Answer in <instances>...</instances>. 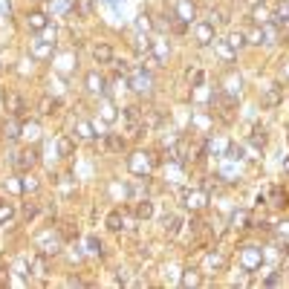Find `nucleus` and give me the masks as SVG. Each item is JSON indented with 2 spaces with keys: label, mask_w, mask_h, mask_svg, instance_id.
<instances>
[{
  "label": "nucleus",
  "mask_w": 289,
  "mask_h": 289,
  "mask_svg": "<svg viewBox=\"0 0 289 289\" xmlns=\"http://www.w3.org/2000/svg\"><path fill=\"white\" fill-rule=\"evenodd\" d=\"M93 58H96V64H113V46L110 44H96L93 46Z\"/></svg>",
  "instance_id": "14"
},
{
  "label": "nucleus",
  "mask_w": 289,
  "mask_h": 289,
  "mask_svg": "<svg viewBox=\"0 0 289 289\" xmlns=\"http://www.w3.org/2000/svg\"><path fill=\"white\" fill-rule=\"evenodd\" d=\"M38 214V206L35 203H26V206H23V217H35Z\"/></svg>",
  "instance_id": "43"
},
{
  "label": "nucleus",
  "mask_w": 289,
  "mask_h": 289,
  "mask_svg": "<svg viewBox=\"0 0 289 289\" xmlns=\"http://www.w3.org/2000/svg\"><path fill=\"white\" fill-rule=\"evenodd\" d=\"M180 228H182V217L180 214L165 217V232H168V237H177L180 235Z\"/></svg>",
  "instance_id": "21"
},
{
  "label": "nucleus",
  "mask_w": 289,
  "mask_h": 289,
  "mask_svg": "<svg viewBox=\"0 0 289 289\" xmlns=\"http://www.w3.org/2000/svg\"><path fill=\"white\" fill-rule=\"evenodd\" d=\"M23 191H29V194H35V191H38V180H35V177H29V174L23 177Z\"/></svg>",
  "instance_id": "38"
},
{
  "label": "nucleus",
  "mask_w": 289,
  "mask_h": 289,
  "mask_svg": "<svg viewBox=\"0 0 289 289\" xmlns=\"http://www.w3.org/2000/svg\"><path fill=\"white\" fill-rule=\"evenodd\" d=\"M6 110H9V116L20 119L26 113V104H23V99H20L18 93H9V96H6Z\"/></svg>",
  "instance_id": "11"
},
{
  "label": "nucleus",
  "mask_w": 289,
  "mask_h": 289,
  "mask_svg": "<svg viewBox=\"0 0 289 289\" xmlns=\"http://www.w3.org/2000/svg\"><path fill=\"white\" fill-rule=\"evenodd\" d=\"M263 283H266V286H280V283H283V278H280V275H266V280H263Z\"/></svg>",
  "instance_id": "40"
},
{
  "label": "nucleus",
  "mask_w": 289,
  "mask_h": 289,
  "mask_svg": "<svg viewBox=\"0 0 289 289\" xmlns=\"http://www.w3.org/2000/svg\"><path fill=\"white\" fill-rule=\"evenodd\" d=\"M52 52H55V44H49L44 38H35V41H32V58L46 61V58H52Z\"/></svg>",
  "instance_id": "8"
},
{
  "label": "nucleus",
  "mask_w": 289,
  "mask_h": 289,
  "mask_svg": "<svg viewBox=\"0 0 289 289\" xmlns=\"http://www.w3.org/2000/svg\"><path fill=\"white\" fill-rule=\"evenodd\" d=\"M101 122H107V125L116 122V104H113V101H104V104H101Z\"/></svg>",
  "instance_id": "28"
},
{
  "label": "nucleus",
  "mask_w": 289,
  "mask_h": 289,
  "mask_svg": "<svg viewBox=\"0 0 289 289\" xmlns=\"http://www.w3.org/2000/svg\"><path fill=\"white\" fill-rule=\"evenodd\" d=\"M84 87H87V93H93V96H107V81H104V75L96 72V70L84 75Z\"/></svg>",
  "instance_id": "7"
},
{
  "label": "nucleus",
  "mask_w": 289,
  "mask_h": 289,
  "mask_svg": "<svg viewBox=\"0 0 289 289\" xmlns=\"http://www.w3.org/2000/svg\"><path fill=\"white\" fill-rule=\"evenodd\" d=\"M12 214H15V211H12V208L6 206V203H3V206H0V223H3V220H9Z\"/></svg>",
  "instance_id": "41"
},
{
  "label": "nucleus",
  "mask_w": 289,
  "mask_h": 289,
  "mask_svg": "<svg viewBox=\"0 0 289 289\" xmlns=\"http://www.w3.org/2000/svg\"><path fill=\"white\" fill-rule=\"evenodd\" d=\"M283 78H286V81H289V61L283 64Z\"/></svg>",
  "instance_id": "45"
},
{
  "label": "nucleus",
  "mask_w": 289,
  "mask_h": 289,
  "mask_svg": "<svg viewBox=\"0 0 289 289\" xmlns=\"http://www.w3.org/2000/svg\"><path fill=\"white\" fill-rule=\"evenodd\" d=\"M87 254H101V243L96 237H87Z\"/></svg>",
  "instance_id": "39"
},
{
  "label": "nucleus",
  "mask_w": 289,
  "mask_h": 289,
  "mask_svg": "<svg viewBox=\"0 0 289 289\" xmlns=\"http://www.w3.org/2000/svg\"><path fill=\"white\" fill-rule=\"evenodd\" d=\"M26 26L32 29V32H44V29L49 26V15H46V12H29Z\"/></svg>",
  "instance_id": "10"
},
{
  "label": "nucleus",
  "mask_w": 289,
  "mask_h": 289,
  "mask_svg": "<svg viewBox=\"0 0 289 289\" xmlns=\"http://www.w3.org/2000/svg\"><path fill=\"white\" fill-rule=\"evenodd\" d=\"M12 162H15V168H18V171H32V168H35V162H38V151H23V154H15V159H12Z\"/></svg>",
  "instance_id": "9"
},
{
  "label": "nucleus",
  "mask_w": 289,
  "mask_h": 289,
  "mask_svg": "<svg viewBox=\"0 0 289 289\" xmlns=\"http://www.w3.org/2000/svg\"><path fill=\"white\" fill-rule=\"evenodd\" d=\"M35 246L41 249V254H58L61 252V237H58V232H52V228H46V232H41L35 240Z\"/></svg>",
  "instance_id": "1"
},
{
  "label": "nucleus",
  "mask_w": 289,
  "mask_h": 289,
  "mask_svg": "<svg viewBox=\"0 0 289 289\" xmlns=\"http://www.w3.org/2000/svg\"><path fill=\"white\" fill-rule=\"evenodd\" d=\"M252 20L257 23V26H263V23H269V20H272V12L261 3V6H254V9H252Z\"/></svg>",
  "instance_id": "23"
},
{
  "label": "nucleus",
  "mask_w": 289,
  "mask_h": 289,
  "mask_svg": "<svg viewBox=\"0 0 289 289\" xmlns=\"http://www.w3.org/2000/svg\"><path fill=\"white\" fill-rule=\"evenodd\" d=\"M38 133H41V127H38L35 122H29V125H23V136H29V139H38Z\"/></svg>",
  "instance_id": "37"
},
{
  "label": "nucleus",
  "mask_w": 289,
  "mask_h": 289,
  "mask_svg": "<svg viewBox=\"0 0 289 289\" xmlns=\"http://www.w3.org/2000/svg\"><path fill=\"white\" fill-rule=\"evenodd\" d=\"M214 49L217 52H220V58H223V61H235V46L228 44V41H223V38H214Z\"/></svg>",
  "instance_id": "16"
},
{
  "label": "nucleus",
  "mask_w": 289,
  "mask_h": 289,
  "mask_svg": "<svg viewBox=\"0 0 289 289\" xmlns=\"http://www.w3.org/2000/svg\"><path fill=\"white\" fill-rule=\"evenodd\" d=\"M130 171L136 174V177H142V174H151V168H154V159H151V154H144V151H136L133 156H130Z\"/></svg>",
  "instance_id": "5"
},
{
  "label": "nucleus",
  "mask_w": 289,
  "mask_h": 289,
  "mask_svg": "<svg viewBox=\"0 0 289 289\" xmlns=\"http://www.w3.org/2000/svg\"><path fill=\"white\" fill-rule=\"evenodd\" d=\"M58 107H61L58 99H44L38 104V113H41V116H52V113H58Z\"/></svg>",
  "instance_id": "24"
},
{
  "label": "nucleus",
  "mask_w": 289,
  "mask_h": 289,
  "mask_svg": "<svg viewBox=\"0 0 289 289\" xmlns=\"http://www.w3.org/2000/svg\"><path fill=\"white\" fill-rule=\"evenodd\" d=\"M214 23L211 20H199V23H194V41H197L199 46H208L214 44Z\"/></svg>",
  "instance_id": "4"
},
{
  "label": "nucleus",
  "mask_w": 289,
  "mask_h": 289,
  "mask_svg": "<svg viewBox=\"0 0 289 289\" xmlns=\"http://www.w3.org/2000/svg\"><path fill=\"white\" fill-rule=\"evenodd\" d=\"M104 223H107V228L110 232H122V228H125V217H122V211H110L107 214V220H104Z\"/></svg>",
  "instance_id": "20"
},
{
  "label": "nucleus",
  "mask_w": 289,
  "mask_h": 289,
  "mask_svg": "<svg viewBox=\"0 0 289 289\" xmlns=\"http://www.w3.org/2000/svg\"><path fill=\"white\" fill-rule=\"evenodd\" d=\"M203 283V278H199L197 269H185V275H182V286H199Z\"/></svg>",
  "instance_id": "29"
},
{
  "label": "nucleus",
  "mask_w": 289,
  "mask_h": 289,
  "mask_svg": "<svg viewBox=\"0 0 289 289\" xmlns=\"http://www.w3.org/2000/svg\"><path fill=\"white\" fill-rule=\"evenodd\" d=\"M136 217H139V220H151V217H154V203H151V199H139V203H136Z\"/></svg>",
  "instance_id": "22"
},
{
  "label": "nucleus",
  "mask_w": 289,
  "mask_h": 289,
  "mask_svg": "<svg viewBox=\"0 0 289 289\" xmlns=\"http://www.w3.org/2000/svg\"><path fill=\"white\" fill-rule=\"evenodd\" d=\"M249 223H252L249 211H235V214H232V226L235 228H249Z\"/></svg>",
  "instance_id": "27"
},
{
  "label": "nucleus",
  "mask_w": 289,
  "mask_h": 289,
  "mask_svg": "<svg viewBox=\"0 0 289 289\" xmlns=\"http://www.w3.org/2000/svg\"><path fill=\"white\" fill-rule=\"evenodd\" d=\"M263 44H266V46H275V44H280V41H278V35H280V26H275V23H272V20H269V23H263Z\"/></svg>",
  "instance_id": "15"
},
{
  "label": "nucleus",
  "mask_w": 289,
  "mask_h": 289,
  "mask_svg": "<svg viewBox=\"0 0 289 289\" xmlns=\"http://www.w3.org/2000/svg\"><path fill=\"white\" fill-rule=\"evenodd\" d=\"M127 84H130L136 93H151L154 90V75H151L148 70H133L130 78H127Z\"/></svg>",
  "instance_id": "3"
},
{
  "label": "nucleus",
  "mask_w": 289,
  "mask_h": 289,
  "mask_svg": "<svg viewBox=\"0 0 289 289\" xmlns=\"http://www.w3.org/2000/svg\"><path fill=\"white\" fill-rule=\"evenodd\" d=\"M280 101H283V93H280V87H266L263 90V96H261V104L263 107H278Z\"/></svg>",
  "instance_id": "12"
},
{
  "label": "nucleus",
  "mask_w": 289,
  "mask_h": 289,
  "mask_svg": "<svg viewBox=\"0 0 289 289\" xmlns=\"http://www.w3.org/2000/svg\"><path fill=\"white\" fill-rule=\"evenodd\" d=\"M20 133H23V125H20V119L9 116V122L3 125V136H6L9 142H15V139H20Z\"/></svg>",
  "instance_id": "13"
},
{
  "label": "nucleus",
  "mask_w": 289,
  "mask_h": 289,
  "mask_svg": "<svg viewBox=\"0 0 289 289\" xmlns=\"http://www.w3.org/2000/svg\"><path fill=\"white\" fill-rule=\"evenodd\" d=\"M72 148H75V144H72L70 136H61V139H58V154H61V156H70Z\"/></svg>",
  "instance_id": "33"
},
{
  "label": "nucleus",
  "mask_w": 289,
  "mask_h": 289,
  "mask_svg": "<svg viewBox=\"0 0 289 289\" xmlns=\"http://www.w3.org/2000/svg\"><path fill=\"white\" fill-rule=\"evenodd\" d=\"M136 29H139V32H148V29H151V15H148V12H142V15L136 18Z\"/></svg>",
  "instance_id": "36"
},
{
  "label": "nucleus",
  "mask_w": 289,
  "mask_h": 289,
  "mask_svg": "<svg viewBox=\"0 0 289 289\" xmlns=\"http://www.w3.org/2000/svg\"><path fill=\"white\" fill-rule=\"evenodd\" d=\"M41 35H44V41H49V44H55V26H46L44 32H41Z\"/></svg>",
  "instance_id": "42"
},
{
  "label": "nucleus",
  "mask_w": 289,
  "mask_h": 289,
  "mask_svg": "<svg viewBox=\"0 0 289 289\" xmlns=\"http://www.w3.org/2000/svg\"><path fill=\"white\" fill-rule=\"evenodd\" d=\"M29 275H35V278H44L46 275V254H41V257H35V261L29 263Z\"/></svg>",
  "instance_id": "26"
},
{
  "label": "nucleus",
  "mask_w": 289,
  "mask_h": 289,
  "mask_svg": "<svg viewBox=\"0 0 289 289\" xmlns=\"http://www.w3.org/2000/svg\"><path fill=\"white\" fill-rule=\"evenodd\" d=\"M249 139H252V144H257V148H263V144H266V130H263V127H254V130H252V136H249Z\"/></svg>",
  "instance_id": "35"
},
{
  "label": "nucleus",
  "mask_w": 289,
  "mask_h": 289,
  "mask_svg": "<svg viewBox=\"0 0 289 289\" xmlns=\"http://www.w3.org/2000/svg\"><path fill=\"white\" fill-rule=\"evenodd\" d=\"M223 266H226V263H223V257H220V254H208V257H206V269L208 272H214V275H217Z\"/></svg>",
  "instance_id": "31"
},
{
  "label": "nucleus",
  "mask_w": 289,
  "mask_h": 289,
  "mask_svg": "<svg viewBox=\"0 0 289 289\" xmlns=\"http://www.w3.org/2000/svg\"><path fill=\"white\" fill-rule=\"evenodd\" d=\"M185 206H188L191 211H199V208L206 206V191H188V194H185Z\"/></svg>",
  "instance_id": "18"
},
{
  "label": "nucleus",
  "mask_w": 289,
  "mask_h": 289,
  "mask_svg": "<svg viewBox=\"0 0 289 289\" xmlns=\"http://www.w3.org/2000/svg\"><path fill=\"white\" fill-rule=\"evenodd\" d=\"M226 41L235 46V52H237V49H243V46H246V32H240V29H237V32H232Z\"/></svg>",
  "instance_id": "32"
},
{
  "label": "nucleus",
  "mask_w": 289,
  "mask_h": 289,
  "mask_svg": "<svg viewBox=\"0 0 289 289\" xmlns=\"http://www.w3.org/2000/svg\"><path fill=\"white\" fill-rule=\"evenodd\" d=\"M107 148L110 151H125V139L116 133H107Z\"/></svg>",
  "instance_id": "34"
},
{
  "label": "nucleus",
  "mask_w": 289,
  "mask_h": 289,
  "mask_svg": "<svg viewBox=\"0 0 289 289\" xmlns=\"http://www.w3.org/2000/svg\"><path fill=\"white\" fill-rule=\"evenodd\" d=\"M96 127L90 125V122H75V136L78 139H84V142H90V139H96V133H93Z\"/></svg>",
  "instance_id": "19"
},
{
  "label": "nucleus",
  "mask_w": 289,
  "mask_h": 289,
  "mask_svg": "<svg viewBox=\"0 0 289 289\" xmlns=\"http://www.w3.org/2000/svg\"><path fill=\"white\" fill-rule=\"evenodd\" d=\"M168 52H171V46H168V41H165V38H156V41H151V55H154L156 61L168 58Z\"/></svg>",
  "instance_id": "17"
},
{
  "label": "nucleus",
  "mask_w": 289,
  "mask_h": 289,
  "mask_svg": "<svg viewBox=\"0 0 289 289\" xmlns=\"http://www.w3.org/2000/svg\"><path fill=\"white\" fill-rule=\"evenodd\" d=\"M243 3H246V6H249V9H254V6H261L263 0H243Z\"/></svg>",
  "instance_id": "44"
},
{
  "label": "nucleus",
  "mask_w": 289,
  "mask_h": 289,
  "mask_svg": "<svg viewBox=\"0 0 289 289\" xmlns=\"http://www.w3.org/2000/svg\"><path fill=\"white\" fill-rule=\"evenodd\" d=\"M174 18H180L182 23H197V6L191 3V0H177V6H174Z\"/></svg>",
  "instance_id": "6"
},
{
  "label": "nucleus",
  "mask_w": 289,
  "mask_h": 289,
  "mask_svg": "<svg viewBox=\"0 0 289 289\" xmlns=\"http://www.w3.org/2000/svg\"><path fill=\"white\" fill-rule=\"evenodd\" d=\"M240 87H243L240 75H232V78L226 81V96H232V99H235V96H240Z\"/></svg>",
  "instance_id": "30"
},
{
  "label": "nucleus",
  "mask_w": 289,
  "mask_h": 289,
  "mask_svg": "<svg viewBox=\"0 0 289 289\" xmlns=\"http://www.w3.org/2000/svg\"><path fill=\"white\" fill-rule=\"evenodd\" d=\"M0 206H3V199H0Z\"/></svg>",
  "instance_id": "47"
},
{
  "label": "nucleus",
  "mask_w": 289,
  "mask_h": 289,
  "mask_svg": "<svg viewBox=\"0 0 289 289\" xmlns=\"http://www.w3.org/2000/svg\"><path fill=\"white\" fill-rule=\"evenodd\" d=\"M286 171H289V162H286Z\"/></svg>",
  "instance_id": "46"
},
{
  "label": "nucleus",
  "mask_w": 289,
  "mask_h": 289,
  "mask_svg": "<svg viewBox=\"0 0 289 289\" xmlns=\"http://www.w3.org/2000/svg\"><path fill=\"white\" fill-rule=\"evenodd\" d=\"M246 44H252V46H261L263 44V29L257 26V23L246 29Z\"/></svg>",
  "instance_id": "25"
},
{
  "label": "nucleus",
  "mask_w": 289,
  "mask_h": 289,
  "mask_svg": "<svg viewBox=\"0 0 289 289\" xmlns=\"http://www.w3.org/2000/svg\"><path fill=\"white\" fill-rule=\"evenodd\" d=\"M263 263V249L261 246H243V252H240V266H243L246 272H254L261 269Z\"/></svg>",
  "instance_id": "2"
}]
</instances>
